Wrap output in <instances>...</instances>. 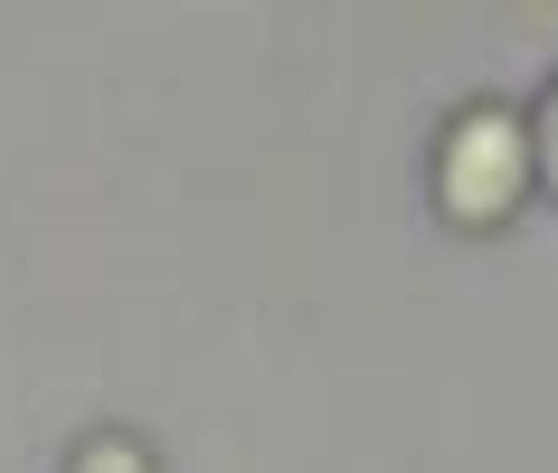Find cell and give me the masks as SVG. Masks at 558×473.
I'll list each match as a JSON object with an SVG mask.
<instances>
[{
    "mask_svg": "<svg viewBox=\"0 0 558 473\" xmlns=\"http://www.w3.org/2000/svg\"><path fill=\"white\" fill-rule=\"evenodd\" d=\"M521 180H530V123H521V114H501V105H473V114L445 133L436 190H445V208H454L464 228L501 218V208L521 199Z\"/></svg>",
    "mask_w": 558,
    "mask_h": 473,
    "instance_id": "cell-1",
    "label": "cell"
},
{
    "mask_svg": "<svg viewBox=\"0 0 558 473\" xmlns=\"http://www.w3.org/2000/svg\"><path fill=\"white\" fill-rule=\"evenodd\" d=\"M530 143H539V171H549V190H558V86H549V105H539V123H530Z\"/></svg>",
    "mask_w": 558,
    "mask_h": 473,
    "instance_id": "cell-2",
    "label": "cell"
},
{
    "mask_svg": "<svg viewBox=\"0 0 558 473\" xmlns=\"http://www.w3.org/2000/svg\"><path fill=\"white\" fill-rule=\"evenodd\" d=\"M86 473H143V454H133V445H95Z\"/></svg>",
    "mask_w": 558,
    "mask_h": 473,
    "instance_id": "cell-3",
    "label": "cell"
}]
</instances>
